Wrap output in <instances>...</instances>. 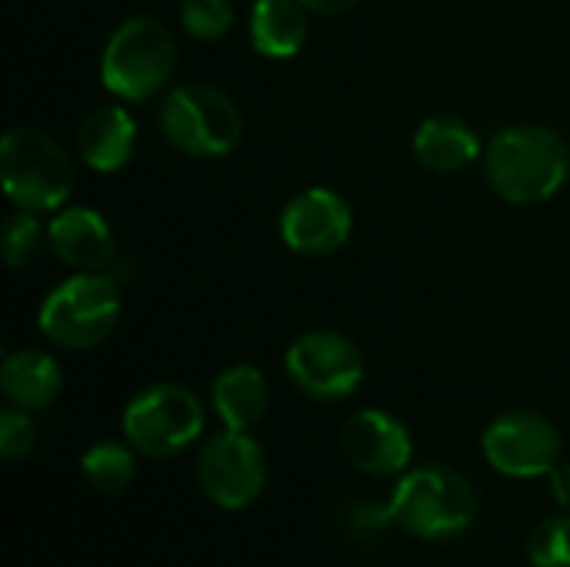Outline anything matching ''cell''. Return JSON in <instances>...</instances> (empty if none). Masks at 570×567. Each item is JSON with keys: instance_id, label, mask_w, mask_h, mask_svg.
Masks as SVG:
<instances>
[{"instance_id": "obj_10", "label": "cell", "mask_w": 570, "mask_h": 567, "mask_svg": "<svg viewBox=\"0 0 570 567\" xmlns=\"http://www.w3.org/2000/svg\"><path fill=\"white\" fill-rule=\"evenodd\" d=\"M484 458L504 478H541L561 465V434L538 411H508L484 431Z\"/></svg>"}, {"instance_id": "obj_2", "label": "cell", "mask_w": 570, "mask_h": 567, "mask_svg": "<svg viewBox=\"0 0 570 567\" xmlns=\"http://www.w3.org/2000/svg\"><path fill=\"white\" fill-rule=\"evenodd\" d=\"M387 511L401 531L421 541H451L474 525L478 491L461 471L428 465L397 481Z\"/></svg>"}, {"instance_id": "obj_3", "label": "cell", "mask_w": 570, "mask_h": 567, "mask_svg": "<svg viewBox=\"0 0 570 567\" xmlns=\"http://www.w3.org/2000/svg\"><path fill=\"white\" fill-rule=\"evenodd\" d=\"M177 67V43L154 17H127L107 40L100 57L104 87L130 104L154 100L167 90Z\"/></svg>"}, {"instance_id": "obj_23", "label": "cell", "mask_w": 570, "mask_h": 567, "mask_svg": "<svg viewBox=\"0 0 570 567\" xmlns=\"http://www.w3.org/2000/svg\"><path fill=\"white\" fill-rule=\"evenodd\" d=\"M37 444V424L30 411L23 408H7L0 414V458L3 461H23Z\"/></svg>"}, {"instance_id": "obj_17", "label": "cell", "mask_w": 570, "mask_h": 567, "mask_svg": "<svg viewBox=\"0 0 570 567\" xmlns=\"http://www.w3.org/2000/svg\"><path fill=\"white\" fill-rule=\"evenodd\" d=\"M481 137L461 117H431L414 130V157L438 174L464 170L478 160Z\"/></svg>"}, {"instance_id": "obj_25", "label": "cell", "mask_w": 570, "mask_h": 567, "mask_svg": "<svg viewBox=\"0 0 570 567\" xmlns=\"http://www.w3.org/2000/svg\"><path fill=\"white\" fill-rule=\"evenodd\" d=\"M311 13H321V17H337V13H347L351 7H357L361 0H301Z\"/></svg>"}, {"instance_id": "obj_9", "label": "cell", "mask_w": 570, "mask_h": 567, "mask_svg": "<svg viewBox=\"0 0 570 567\" xmlns=\"http://www.w3.org/2000/svg\"><path fill=\"white\" fill-rule=\"evenodd\" d=\"M284 371L301 394L314 401H344L364 381V358L357 344L337 331H307L287 348Z\"/></svg>"}, {"instance_id": "obj_6", "label": "cell", "mask_w": 570, "mask_h": 567, "mask_svg": "<svg viewBox=\"0 0 570 567\" xmlns=\"http://www.w3.org/2000/svg\"><path fill=\"white\" fill-rule=\"evenodd\" d=\"M160 130L170 147L187 157H224L244 137L237 104L207 84L174 87L160 104Z\"/></svg>"}, {"instance_id": "obj_24", "label": "cell", "mask_w": 570, "mask_h": 567, "mask_svg": "<svg viewBox=\"0 0 570 567\" xmlns=\"http://www.w3.org/2000/svg\"><path fill=\"white\" fill-rule=\"evenodd\" d=\"M548 481H551V491H554L558 505L570 511V465H564V468L558 465V468L548 475Z\"/></svg>"}, {"instance_id": "obj_12", "label": "cell", "mask_w": 570, "mask_h": 567, "mask_svg": "<svg viewBox=\"0 0 570 567\" xmlns=\"http://www.w3.org/2000/svg\"><path fill=\"white\" fill-rule=\"evenodd\" d=\"M344 444V458L361 471V475H374V478H391L407 471L414 444L407 428L377 408L357 411L341 434Z\"/></svg>"}, {"instance_id": "obj_11", "label": "cell", "mask_w": 570, "mask_h": 567, "mask_svg": "<svg viewBox=\"0 0 570 567\" xmlns=\"http://www.w3.org/2000/svg\"><path fill=\"white\" fill-rule=\"evenodd\" d=\"M351 204L327 187H307L281 211V237L294 254L324 257L351 237Z\"/></svg>"}, {"instance_id": "obj_8", "label": "cell", "mask_w": 570, "mask_h": 567, "mask_svg": "<svg viewBox=\"0 0 570 567\" xmlns=\"http://www.w3.org/2000/svg\"><path fill=\"white\" fill-rule=\"evenodd\" d=\"M197 485L207 501L224 511L250 508L267 485V461L261 444L247 431L224 428L197 454Z\"/></svg>"}, {"instance_id": "obj_14", "label": "cell", "mask_w": 570, "mask_h": 567, "mask_svg": "<svg viewBox=\"0 0 570 567\" xmlns=\"http://www.w3.org/2000/svg\"><path fill=\"white\" fill-rule=\"evenodd\" d=\"M134 144H137V124L120 104L94 107L77 130V147L83 164L100 174L120 170L130 160Z\"/></svg>"}, {"instance_id": "obj_5", "label": "cell", "mask_w": 570, "mask_h": 567, "mask_svg": "<svg viewBox=\"0 0 570 567\" xmlns=\"http://www.w3.org/2000/svg\"><path fill=\"white\" fill-rule=\"evenodd\" d=\"M37 324L53 348L90 351L120 324V287L110 274L77 271L43 297Z\"/></svg>"}, {"instance_id": "obj_7", "label": "cell", "mask_w": 570, "mask_h": 567, "mask_svg": "<svg viewBox=\"0 0 570 567\" xmlns=\"http://www.w3.org/2000/svg\"><path fill=\"white\" fill-rule=\"evenodd\" d=\"M120 424L137 454L164 461L187 451L204 434V404L180 384H154L124 408Z\"/></svg>"}, {"instance_id": "obj_16", "label": "cell", "mask_w": 570, "mask_h": 567, "mask_svg": "<svg viewBox=\"0 0 570 567\" xmlns=\"http://www.w3.org/2000/svg\"><path fill=\"white\" fill-rule=\"evenodd\" d=\"M0 391L13 408L43 411L60 394V368L43 351H10L0 364Z\"/></svg>"}, {"instance_id": "obj_20", "label": "cell", "mask_w": 570, "mask_h": 567, "mask_svg": "<svg viewBox=\"0 0 570 567\" xmlns=\"http://www.w3.org/2000/svg\"><path fill=\"white\" fill-rule=\"evenodd\" d=\"M43 244V227L37 214L30 211H13L3 221V264L10 271H23Z\"/></svg>"}, {"instance_id": "obj_15", "label": "cell", "mask_w": 570, "mask_h": 567, "mask_svg": "<svg viewBox=\"0 0 570 567\" xmlns=\"http://www.w3.org/2000/svg\"><path fill=\"white\" fill-rule=\"evenodd\" d=\"M307 13L311 10L301 0H257L247 20L250 47L271 60H287L301 53L311 30Z\"/></svg>"}, {"instance_id": "obj_18", "label": "cell", "mask_w": 570, "mask_h": 567, "mask_svg": "<svg viewBox=\"0 0 570 567\" xmlns=\"http://www.w3.org/2000/svg\"><path fill=\"white\" fill-rule=\"evenodd\" d=\"M210 401L224 428L250 431L267 411L271 388H267V378L254 364H234L214 378Z\"/></svg>"}, {"instance_id": "obj_21", "label": "cell", "mask_w": 570, "mask_h": 567, "mask_svg": "<svg viewBox=\"0 0 570 567\" xmlns=\"http://www.w3.org/2000/svg\"><path fill=\"white\" fill-rule=\"evenodd\" d=\"M528 561L534 567H570V515L544 518L531 531Z\"/></svg>"}, {"instance_id": "obj_13", "label": "cell", "mask_w": 570, "mask_h": 567, "mask_svg": "<svg viewBox=\"0 0 570 567\" xmlns=\"http://www.w3.org/2000/svg\"><path fill=\"white\" fill-rule=\"evenodd\" d=\"M47 244L60 264L80 274H97L114 261V231L94 207L57 211L47 224Z\"/></svg>"}, {"instance_id": "obj_4", "label": "cell", "mask_w": 570, "mask_h": 567, "mask_svg": "<svg viewBox=\"0 0 570 567\" xmlns=\"http://www.w3.org/2000/svg\"><path fill=\"white\" fill-rule=\"evenodd\" d=\"M0 177L7 201L30 214L63 207L73 190V164L67 150L37 127H13L3 134Z\"/></svg>"}, {"instance_id": "obj_19", "label": "cell", "mask_w": 570, "mask_h": 567, "mask_svg": "<svg viewBox=\"0 0 570 567\" xmlns=\"http://www.w3.org/2000/svg\"><path fill=\"white\" fill-rule=\"evenodd\" d=\"M87 485L100 495H120L137 478V451L120 441H100L80 458Z\"/></svg>"}, {"instance_id": "obj_22", "label": "cell", "mask_w": 570, "mask_h": 567, "mask_svg": "<svg viewBox=\"0 0 570 567\" xmlns=\"http://www.w3.org/2000/svg\"><path fill=\"white\" fill-rule=\"evenodd\" d=\"M180 23L197 40H220L234 27L230 0H184Z\"/></svg>"}, {"instance_id": "obj_1", "label": "cell", "mask_w": 570, "mask_h": 567, "mask_svg": "<svg viewBox=\"0 0 570 567\" xmlns=\"http://www.w3.org/2000/svg\"><path fill=\"white\" fill-rule=\"evenodd\" d=\"M491 190L508 204H541L554 197L570 174L568 140L544 124L498 130L484 150Z\"/></svg>"}]
</instances>
